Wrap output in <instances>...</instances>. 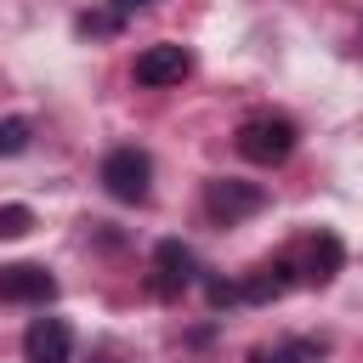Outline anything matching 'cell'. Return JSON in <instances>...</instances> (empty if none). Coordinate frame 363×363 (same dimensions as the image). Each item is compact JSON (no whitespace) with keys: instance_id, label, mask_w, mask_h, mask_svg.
<instances>
[{"instance_id":"obj_10","label":"cell","mask_w":363,"mask_h":363,"mask_svg":"<svg viewBox=\"0 0 363 363\" xmlns=\"http://www.w3.org/2000/svg\"><path fill=\"white\" fill-rule=\"evenodd\" d=\"M28 136H34V125H28L23 113H11V119H0V159H11V153H23V147H28Z\"/></svg>"},{"instance_id":"obj_5","label":"cell","mask_w":363,"mask_h":363,"mask_svg":"<svg viewBox=\"0 0 363 363\" xmlns=\"http://www.w3.org/2000/svg\"><path fill=\"white\" fill-rule=\"evenodd\" d=\"M187 74H193V51L176 45V40L147 45V51L136 57V85H147V91H159V85H182Z\"/></svg>"},{"instance_id":"obj_8","label":"cell","mask_w":363,"mask_h":363,"mask_svg":"<svg viewBox=\"0 0 363 363\" xmlns=\"http://www.w3.org/2000/svg\"><path fill=\"white\" fill-rule=\"evenodd\" d=\"M238 289H244V301H250V306H267V301H278V295H289V289H295V261H289V255H278V261L255 267L250 278H238Z\"/></svg>"},{"instance_id":"obj_1","label":"cell","mask_w":363,"mask_h":363,"mask_svg":"<svg viewBox=\"0 0 363 363\" xmlns=\"http://www.w3.org/2000/svg\"><path fill=\"white\" fill-rule=\"evenodd\" d=\"M295 142H301V130H295V119H284V113H255V119H244L238 136H233V147H238L250 164H284V159L295 153Z\"/></svg>"},{"instance_id":"obj_12","label":"cell","mask_w":363,"mask_h":363,"mask_svg":"<svg viewBox=\"0 0 363 363\" xmlns=\"http://www.w3.org/2000/svg\"><path fill=\"white\" fill-rule=\"evenodd\" d=\"M204 301H210V312H227V306L244 301V289H238L233 278H210V284H204Z\"/></svg>"},{"instance_id":"obj_9","label":"cell","mask_w":363,"mask_h":363,"mask_svg":"<svg viewBox=\"0 0 363 363\" xmlns=\"http://www.w3.org/2000/svg\"><path fill=\"white\" fill-rule=\"evenodd\" d=\"M340 267H346V244H340L329 227H323V233H312V244H306V272H301V278L323 289V284H335V278H340Z\"/></svg>"},{"instance_id":"obj_7","label":"cell","mask_w":363,"mask_h":363,"mask_svg":"<svg viewBox=\"0 0 363 363\" xmlns=\"http://www.w3.org/2000/svg\"><path fill=\"white\" fill-rule=\"evenodd\" d=\"M23 357L28 363H74V329L62 318H34L23 335Z\"/></svg>"},{"instance_id":"obj_13","label":"cell","mask_w":363,"mask_h":363,"mask_svg":"<svg viewBox=\"0 0 363 363\" xmlns=\"http://www.w3.org/2000/svg\"><path fill=\"white\" fill-rule=\"evenodd\" d=\"M312 352H323V346H312V340H295V346H278V352H261V363H306Z\"/></svg>"},{"instance_id":"obj_11","label":"cell","mask_w":363,"mask_h":363,"mask_svg":"<svg viewBox=\"0 0 363 363\" xmlns=\"http://www.w3.org/2000/svg\"><path fill=\"white\" fill-rule=\"evenodd\" d=\"M34 233V210L28 204H0V238H23Z\"/></svg>"},{"instance_id":"obj_2","label":"cell","mask_w":363,"mask_h":363,"mask_svg":"<svg viewBox=\"0 0 363 363\" xmlns=\"http://www.w3.org/2000/svg\"><path fill=\"white\" fill-rule=\"evenodd\" d=\"M102 187L119 204H147V193H153V159L142 147H113L102 159Z\"/></svg>"},{"instance_id":"obj_3","label":"cell","mask_w":363,"mask_h":363,"mask_svg":"<svg viewBox=\"0 0 363 363\" xmlns=\"http://www.w3.org/2000/svg\"><path fill=\"white\" fill-rule=\"evenodd\" d=\"M267 204V187L261 182H238V176H210L204 182V216L210 221H244Z\"/></svg>"},{"instance_id":"obj_4","label":"cell","mask_w":363,"mask_h":363,"mask_svg":"<svg viewBox=\"0 0 363 363\" xmlns=\"http://www.w3.org/2000/svg\"><path fill=\"white\" fill-rule=\"evenodd\" d=\"M193 278H199V261H193V250H187L182 238L153 244V278H147V289H153L159 301H176Z\"/></svg>"},{"instance_id":"obj_6","label":"cell","mask_w":363,"mask_h":363,"mask_svg":"<svg viewBox=\"0 0 363 363\" xmlns=\"http://www.w3.org/2000/svg\"><path fill=\"white\" fill-rule=\"evenodd\" d=\"M57 295V278L34 261H11L0 267V301H17V306H45Z\"/></svg>"},{"instance_id":"obj_14","label":"cell","mask_w":363,"mask_h":363,"mask_svg":"<svg viewBox=\"0 0 363 363\" xmlns=\"http://www.w3.org/2000/svg\"><path fill=\"white\" fill-rule=\"evenodd\" d=\"M142 6H153V0H113V17H125V11H142Z\"/></svg>"}]
</instances>
